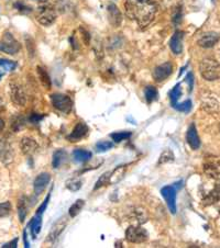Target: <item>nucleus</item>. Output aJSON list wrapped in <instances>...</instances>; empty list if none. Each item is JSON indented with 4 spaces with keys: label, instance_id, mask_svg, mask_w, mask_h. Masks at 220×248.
<instances>
[{
    "label": "nucleus",
    "instance_id": "obj_1",
    "mask_svg": "<svg viewBox=\"0 0 220 248\" xmlns=\"http://www.w3.org/2000/svg\"><path fill=\"white\" fill-rule=\"evenodd\" d=\"M126 14L134 20L140 28H145L150 24L156 15L157 7L151 0H127Z\"/></svg>",
    "mask_w": 220,
    "mask_h": 248
},
{
    "label": "nucleus",
    "instance_id": "obj_2",
    "mask_svg": "<svg viewBox=\"0 0 220 248\" xmlns=\"http://www.w3.org/2000/svg\"><path fill=\"white\" fill-rule=\"evenodd\" d=\"M199 70L203 78H205L206 80L213 81L220 78V64L213 59L203 60L199 65Z\"/></svg>",
    "mask_w": 220,
    "mask_h": 248
},
{
    "label": "nucleus",
    "instance_id": "obj_3",
    "mask_svg": "<svg viewBox=\"0 0 220 248\" xmlns=\"http://www.w3.org/2000/svg\"><path fill=\"white\" fill-rule=\"evenodd\" d=\"M56 19V12L54 8L49 5L40 6L36 12V20L44 27H49L54 23Z\"/></svg>",
    "mask_w": 220,
    "mask_h": 248
},
{
    "label": "nucleus",
    "instance_id": "obj_4",
    "mask_svg": "<svg viewBox=\"0 0 220 248\" xmlns=\"http://www.w3.org/2000/svg\"><path fill=\"white\" fill-rule=\"evenodd\" d=\"M20 48H21V45L14 38V35L9 32H6L0 41V51L14 55L20 51Z\"/></svg>",
    "mask_w": 220,
    "mask_h": 248
},
{
    "label": "nucleus",
    "instance_id": "obj_5",
    "mask_svg": "<svg viewBox=\"0 0 220 248\" xmlns=\"http://www.w3.org/2000/svg\"><path fill=\"white\" fill-rule=\"evenodd\" d=\"M126 238L132 244H141L148 241L149 233L141 226H130L126 231Z\"/></svg>",
    "mask_w": 220,
    "mask_h": 248
},
{
    "label": "nucleus",
    "instance_id": "obj_6",
    "mask_svg": "<svg viewBox=\"0 0 220 248\" xmlns=\"http://www.w3.org/2000/svg\"><path fill=\"white\" fill-rule=\"evenodd\" d=\"M52 105L55 109H57L63 113L70 112L73 107V102L70 98L63 93H53L51 96Z\"/></svg>",
    "mask_w": 220,
    "mask_h": 248
},
{
    "label": "nucleus",
    "instance_id": "obj_7",
    "mask_svg": "<svg viewBox=\"0 0 220 248\" xmlns=\"http://www.w3.org/2000/svg\"><path fill=\"white\" fill-rule=\"evenodd\" d=\"M204 171L211 179H220V158L219 157H207L204 163Z\"/></svg>",
    "mask_w": 220,
    "mask_h": 248
},
{
    "label": "nucleus",
    "instance_id": "obj_8",
    "mask_svg": "<svg viewBox=\"0 0 220 248\" xmlns=\"http://www.w3.org/2000/svg\"><path fill=\"white\" fill-rule=\"evenodd\" d=\"M10 98L12 102L17 106L23 107L27 103V94L23 87L18 82H11L10 84Z\"/></svg>",
    "mask_w": 220,
    "mask_h": 248
},
{
    "label": "nucleus",
    "instance_id": "obj_9",
    "mask_svg": "<svg viewBox=\"0 0 220 248\" xmlns=\"http://www.w3.org/2000/svg\"><path fill=\"white\" fill-rule=\"evenodd\" d=\"M176 191L175 186H165L161 189V194L167 201V204L172 214L176 213Z\"/></svg>",
    "mask_w": 220,
    "mask_h": 248
},
{
    "label": "nucleus",
    "instance_id": "obj_10",
    "mask_svg": "<svg viewBox=\"0 0 220 248\" xmlns=\"http://www.w3.org/2000/svg\"><path fill=\"white\" fill-rule=\"evenodd\" d=\"M172 73H173V66L171 63H169V62H167V63H164V64H162L160 66H157V67H155L154 70H153L152 75H153V78H154L155 81L161 82L171 76Z\"/></svg>",
    "mask_w": 220,
    "mask_h": 248
},
{
    "label": "nucleus",
    "instance_id": "obj_11",
    "mask_svg": "<svg viewBox=\"0 0 220 248\" xmlns=\"http://www.w3.org/2000/svg\"><path fill=\"white\" fill-rule=\"evenodd\" d=\"M88 126H87V124L84 122H78L75 127H74V130L72 133H70L68 136V140L69 142H78V140L84 139L85 136L88 133Z\"/></svg>",
    "mask_w": 220,
    "mask_h": 248
},
{
    "label": "nucleus",
    "instance_id": "obj_12",
    "mask_svg": "<svg viewBox=\"0 0 220 248\" xmlns=\"http://www.w3.org/2000/svg\"><path fill=\"white\" fill-rule=\"evenodd\" d=\"M107 11H108V19H109V22L113 27L118 28L120 24L122 22V15L120 12L119 8L114 5V3H110L107 7Z\"/></svg>",
    "mask_w": 220,
    "mask_h": 248
},
{
    "label": "nucleus",
    "instance_id": "obj_13",
    "mask_svg": "<svg viewBox=\"0 0 220 248\" xmlns=\"http://www.w3.org/2000/svg\"><path fill=\"white\" fill-rule=\"evenodd\" d=\"M202 108L206 112L215 113L219 110V102L213 94H206V96L202 98Z\"/></svg>",
    "mask_w": 220,
    "mask_h": 248
},
{
    "label": "nucleus",
    "instance_id": "obj_14",
    "mask_svg": "<svg viewBox=\"0 0 220 248\" xmlns=\"http://www.w3.org/2000/svg\"><path fill=\"white\" fill-rule=\"evenodd\" d=\"M219 41V34L215 32H207L205 34L201 36V39L198 40V45L199 46L204 48H210L216 45Z\"/></svg>",
    "mask_w": 220,
    "mask_h": 248
},
{
    "label": "nucleus",
    "instance_id": "obj_15",
    "mask_svg": "<svg viewBox=\"0 0 220 248\" xmlns=\"http://www.w3.org/2000/svg\"><path fill=\"white\" fill-rule=\"evenodd\" d=\"M50 180H51V176L48 172H42L36 177L34 180V193L35 196H40L42 193L47 186L49 185Z\"/></svg>",
    "mask_w": 220,
    "mask_h": 248
},
{
    "label": "nucleus",
    "instance_id": "obj_16",
    "mask_svg": "<svg viewBox=\"0 0 220 248\" xmlns=\"http://www.w3.org/2000/svg\"><path fill=\"white\" fill-rule=\"evenodd\" d=\"M183 39H184V32L176 31L169 41V47H171L174 54H181L183 52Z\"/></svg>",
    "mask_w": 220,
    "mask_h": 248
},
{
    "label": "nucleus",
    "instance_id": "obj_17",
    "mask_svg": "<svg viewBox=\"0 0 220 248\" xmlns=\"http://www.w3.org/2000/svg\"><path fill=\"white\" fill-rule=\"evenodd\" d=\"M186 140H187L188 145L193 148V150H198L201 147V140H199V136L197 133L196 126L194 124H190L187 133H186Z\"/></svg>",
    "mask_w": 220,
    "mask_h": 248
},
{
    "label": "nucleus",
    "instance_id": "obj_18",
    "mask_svg": "<svg viewBox=\"0 0 220 248\" xmlns=\"http://www.w3.org/2000/svg\"><path fill=\"white\" fill-rule=\"evenodd\" d=\"M20 148L24 155L30 156L32 154H34L36 150L39 148L38 143L35 142V140H33L31 138H23L20 142Z\"/></svg>",
    "mask_w": 220,
    "mask_h": 248
},
{
    "label": "nucleus",
    "instance_id": "obj_19",
    "mask_svg": "<svg viewBox=\"0 0 220 248\" xmlns=\"http://www.w3.org/2000/svg\"><path fill=\"white\" fill-rule=\"evenodd\" d=\"M66 224H68V221H66L65 217L60 218V220L53 225L51 232H50V234H49V241H51V242L55 241V239L59 237L62 234V232L64 231V229L66 227Z\"/></svg>",
    "mask_w": 220,
    "mask_h": 248
},
{
    "label": "nucleus",
    "instance_id": "obj_20",
    "mask_svg": "<svg viewBox=\"0 0 220 248\" xmlns=\"http://www.w3.org/2000/svg\"><path fill=\"white\" fill-rule=\"evenodd\" d=\"M12 159V148L5 140H0V160L8 163Z\"/></svg>",
    "mask_w": 220,
    "mask_h": 248
},
{
    "label": "nucleus",
    "instance_id": "obj_21",
    "mask_svg": "<svg viewBox=\"0 0 220 248\" xmlns=\"http://www.w3.org/2000/svg\"><path fill=\"white\" fill-rule=\"evenodd\" d=\"M219 181L217 183V185L215 186V188L211 190V191L207 194L206 198L203 202H204L205 205H210L214 204L216 202L220 201V179H218Z\"/></svg>",
    "mask_w": 220,
    "mask_h": 248
},
{
    "label": "nucleus",
    "instance_id": "obj_22",
    "mask_svg": "<svg viewBox=\"0 0 220 248\" xmlns=\"http://www.w3.org/2000/svg\"><path fill=\"white\" fill-rule=\"evenodd\" d=\"M41 226H42V216L41 214H36L30 222L31 235L33 238H36V235L41 232Z\"/></svg>",
    "mask_w": 220,
    "mask_h": 248
},
{
    "label": "nucleus",
    "instance_id": "obj_23",
    "mask_svg": "<svg viewBox=\"0 0 220 248\" xmlns=\"http://www.w3.org/2000/svg\"><path fill=\"white\" fill-rule=\"evenodd\" d=\"M124 173H126V168H124V166H119L117 168H115L113 171H110L109 185H115L119 183V181L123 178Z\"/></svg>",
    "mask_w": 220,
    "mask_h": 248
},
{
    "label": "nucleus",
    "instance_id": "obj_24",
    "mask_svg": "<svg viewBox=\"0 0 220 248\" xmlns=\"http://www.w3.org/2000/svg\"><path fill=\"white\" fill-rule=\"evenodd\" d=\"M73 157L74 160L77 163H85L91 158V153L86 150H81V148H78V150H75L73 152Z\"/></svg>",
    "mask_w": 220,
    "mask_h": 248
},
{
    "label": "nucleus",
    "instance_id": "obj_25",
    "mask_svg": "<svg viewBox=\"0 0 220 248\" xmlns=\"http://www.w3.org/2000/svg\"><path fill=\"white\" fill-rule=\"evenodd\" d=\"M66 157H68V154H66V152L64 150H57L53 154V168H60L61 165L65 162Z\"/></svg>",
    "mask_w": 220,
    "mask_h": 248
},
{
    "label": "nucleus",
    "instance_id": "obj_26",
    "mask_svg": "<svg viewBox=\"0 0 220 248\" xmlns=\"http://www.w3.org/2000/svg\"><path fill=\"white\" fill-rule=\"evenodd\" d=\"M144 96L148 103H152L156 100L157 97H159V93H157V89L155 87L148 86L147 88L144 89Z\"/></svg>",
    "mask_w": 220,
    "mask_h": 248
},
{
    "label": "nucleus",
    "instance_id": "obj_27",
    "mask_svg": "<svg viewBox=\"0 0 220 248\" xmlns=\"http://www.w3.org/2000/svg\"><path fill=\"white\" fill-rule=\"evenodd\" d=\"M36 72H38L40 80H41V82H42V85L45 87V88L47 89L51 88V79H50L47 70L39 66V67H36Z\"/></svg>",
    "mask_w": 220,
    "mask_h": 248
},
{
    "label": "nucleus",
    "instance_id": "obj_28",
    "mask_svg": "<svg viewBox=\"0 0 220 248\" xmlns=\"http://www.w3.org/2000/svg\"><path fill=\"white\" fill-rule=\"evenodd\" d=\"M27 210H28V208H27L26 198H21V199L19 200V203H18V214H19L20 222L21 223H23L24 220H26L27 212H28Z\"/></svg>",
    "mask_w": 220,
    "mask_h": 248
},
{
    "label": "nucleus",
    "instance_id": "obj_29",
    "mask_svg": "<svg viewBox=\"0 0 220 248\" xmlns=\"http://www.w3.org/2000/svg\"><path fill=\"white\" fill-rule=\"evenodd\" d=\"M84 205H85V201L84 200H81V199L77 200L75 203H74L69 208V211H68L69 217H75L76 216H78V214H80V212L82 211V209L84 208Z\"/></svg>",
    "mask_w": 220,
    "mask_h": 248
},
{
    "label": "nucleus",
    "instance_id": "obj_30",
    "mask_svg": "<svg viewBox=\"0 0 220 248\" xmlns=\"http://www.w3.org/2000/svg\"><path fill=\"white\" fill-rule=\"evenodd\" d=\"M169 99H171L172 106L174 107V106H175L176 103H177L178 99H180L181 96H182V88H181V85L177 84L175 87H174V88L171 90V92H169Z\"/></svg>",
    "mask_w": 220,
    "mask_h": 248
},
{
    "label": "nucleus",
    "instance_id": "obj_31",
    "mask_svg": "<svg viewBox=\"0 0 220 248\" xmlns=\"http://www.w3.org/2000/svg\"><path fill=\"white\" fill-rule=\"evenodd\" d=\"M131 217L135 218V221L138 222L139 224L148 220V216L143 209H135V211H132Z\"/></svg>",
    "mask_w": 220,
    "mask_h": 248
},
{
    "label": "nucleus",
    "instance_id": "obj_32",
    "mask_svg": "<svg viewBox=\"0 0 220 248\" xmlns=\"http://www.w3.org/2000/svg\"><path fill=\"white\" fill-rule=\"evenodd\" d=\"M131 135H132L131 132H115V133L110 134V138L113 139L115 142L120 143V142H122V140H124L130 139Z\"/></svg>",
    "mask_w": 220,
    "mask_h": 248
},
{
    "label": "nucleus",
    "instance_id": "obj_33",
    "mask_svg": "<svg viewBox=\"0 0 220 248\" xmlns=\"http://www.w3.org/2000/svg\"><path fill=\"white\" fill-rule=\"evenodd\" d=\"M174 154L172 151L169 150H164L162 152V154L160 156V159H159V164H167V163H171L174 160Z\"/></svg>",
    "mask_w": 220,
    "mask_h": 248
},
{
    "label": "nucleus",
    "instance_id": "obj_34",
    "mask_svg": "<svg viewBox=\"0 0 220 248\" xmlns=\"http://www.w3.org/2000/svg\"><path fill=\"white\" fill-rule=\"evenodd\" d=\"M173 108L176 109L177 111H180V112L187 113V112H189L190 110H192V101L186 100V101L182 102V103H176V105L174 106Z\"/></svg>",
    "mask_w": 220,
    "mask_h": 248
},
{
    "label": "nucleus",
    "instance_id": "obj_35",
    "mask_svg": "<svg viewBox=\"0 0 220 248\" xmlns=\"http://www.w3.org/2000/svg\"><path fill=\"white\" fill-rule=\"evenodd\" d=\"M114 147V144L109 142V140H102L96 144V151L98 153H105L107 151L111 150Z\"/></svg>",
    "mask_w": 220,
    "mask_h": 248
},
{
    "label": "nucleus",
    "instance_id": "obj_36",
    "mask_svg": "<svg viewBox=\"0 0 220 248\" xmlns=\"http://www.w3.org/2000/svg\"><path fill=\"white\" fill-rule=\"evenodd\" d=\"M66 188L70 191H78L82 188V181L80 179H69L66 181Z\"/></svg>",
    "mask_w": 220,
    "mask_h": 248
},
{
    "label": "nucleus",
    "instance_id": "obj_37",
    "mask_svg": "<svg viewBox=\"0 0 220 248\" xmlns=\"http://www.w3.org/2000/svg\"><path fill=\"white\" fill-rule=\"evenodd\" d=\"M0 67L3 70H7V72H12L17 68V63L16 62H12L9 60H0Z\"/></svg>",
    "mask_w": 220,
    "mask_h": 248
},
{
    "label": "nucleus",
    "instance_id": "obj_38",
    "mask_svg": "<svg viewBox=\"0 0 220 248\" xmlns=\"http://www.w3.org/2000/svg\"><path fill=\"white\" fill-rule=\"evenodd\" d=\"M109 178H110V172H105L103 175L98 179V181L96 183V186H95V190H97L99 188L103 187V186L109 185Z\"/></svg>",
    "mask_w": 220,
    "mask_h": 248
},
{
    "label": "nucleus",
    "instance_id": "obj_39",
    "mask_svg": "<svg viewBox=\"0 0 220 248\" xmlns=\"http://www.w3.org/2000/svg\"><path fill=\"white\" fill-rule=\"evenodd\" d=\"M23 125H24V120H23L22 117L18 115V117H15L14 119H12L11 126H12V129H14V131L17 132V131L21 130Z\"/></svg>",
    "mask_w": 220,
    "mask_h": 248
},
{
    "label": "nucleus",
    "instance_id": "obj_40",
    "mask_svg": "<svg viewBox=\"0 0 220 248\" xmlns=\"http://www.w3.org/2000/svg\"><path fill=\"white\" fill-rule=\"evenodd\" d=\"M11 212V203L10 202H2L0 203V217H5L9 216Z\"/></svg>",
    "mask_w": 220,
    "mask_h": 248
},
{
    "label": "nucleus",
    "instance_id": "obj_41",
    "mask_svg": "<svg viewBox=\"0 0 220 248\" xmlns=\"http://www.w3.org/2000/svg\"><path fill=\"white\" fill-rule=\"evenodd\" d=\"M182 19H183V12H182V9L181 7L177 8V9L175 10V12H174L173 15V22L174 24H180L182 22Z\"/></svg>",
    "mask_w": 220,
    "mask_h": 248
},
{
    "label": "nucleus",
    "instance_id": "obj_42",
    "mask_svg": "<svg viewBox=\"0 0 220 248\" xmlns=\"http://www.w3.org/2000/svg\"><path fill=\"white\" fill-rule=\"evenodd\" d=\"M50 197H51V196H50V194H48L47 199L44 200L43 203L41 204V206H40V208L38 209V211H36V214H41V216H42L44 211L47 210V208H48V204H49V201H50Z\"/></svg>",
    "mask_w": 220,
    "mask_h": 248
},
{
    "label": "nucleus",
    "instance_id": "obj_43",
    "mask_svg": "<svg viewBox=\"0 0 220 248\" xmlns=\"http://www.w3.org/2000/svg\"><path fill=\"white\" fill-rule=\"evenodd\" d=\"M44 118L43 114H38V113H32L30 115V118H29V120H30V122L33 123V124H36L39 123L41 120H42Z\"/></svg>",
    "mask_w": 220,
    "mask_h": 248
},
{
    "label": "nucleus",
    "instance_id": "obj_44",
    "mask_svg": "<svg viewBox=\"0 0 220 248\" xmlns=\"http://www.w3.org/2000/svg\"><path fill=\"white\" fill-rule=\"evenodd\" d=\"M185 80L188 84L189 92H192L193 87H194V75H193V73H188L187 76H186V79Z\"/></svg>",
    "mask_w": 220,
    "mask_h": 248
},
{
    "label": "nucleus",
    "instance_id": "obj_45",
    "mask_svg": "<svg viewBox=\"0 0 220 248\" xmlns=\"http://www.w3.org/2000/svg\"><path fill=\"white\" fill-rule=\"evenodd\" d=\"M15 7L17 8V9H18L19 11H21V12H29L30 11L31 9L30 8H28V7H26L24 5H22V3H20V2H18V3H16L15 5Z\"/></svg>",
    "mask_w": 220,
    "mask_h": 248
},
{
    "label": "nucleus",
    "instance_id": "obj_46",
    "mask_svg": "<svg viewBox=\"0 0 220 248\" xmlns=\"http://www.w3.org/2000/svg\"><path fill=\"white\" fill-rule=\"evenodd\" d=\"M17 246H18V238H15L12 242L5 244V245H3L2 247H14V248H16Z\"/></svg>",
    "mask_w": 220,
    "mask_h": 248
},
{
    "label": "nucleus",
    "instance_id": "obj_47",
    "mask_svg": "<svg viewBox=\"0 0 220 248\" xmlns=\"http://www.w3.org/2000/svg\"><path fill=\"white\" fill-rule=\"evenodd\" d=\"M5 129V121L2 119H0V133Z\"/></svg>",
    "mask_w": 220,
    "mask_h": 248
},
{
    "label": "nucleus",
    "instance_id": "obj_48",
    "mask_svg": "<svg viewBox=\"0 0 220 248\" xmlns=\"http://www.w3.org/2000/svg\"><path fill=\"white\" fill-rule=\"evenodd\" d=\"M23 237H24V245L26 247H30V244L28 243V238H27V232L23 233Z\"/></svg>",
    "mask_w": 220,
    "mask_h": 248
},
{
    "label": "nucleus",
    "instance_id": "obj_49",
    "mask_svg": "<svg viewBox=\"0 0 220 248\" xmlns=\"http://www.w3.org/2000/svg\"><path fill=\"white\" fill-rule=\"evenodd\" d=\"M3 109H5V106H3V102L1 100V98H0V112L3 111Z\"/></svg>",
    "mask_w": 220,
    "mask_h": 248
}]
</instances>
